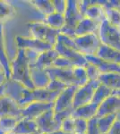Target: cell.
I'll list each match as a JSON object with an SVG mask.
<instances>
[{"label": "cell", "instance_id": "6da1fadb", "mask_svg": "<svg viewBox=\"0 0 120 134\" xmlns=\"http://www.w3.org/2000/svg\"><path fill=\"white\" fill-rule=\"evenodd\" d=\"M30 63L28 60L23 49L17 50L16 57L10 61V79L21 83L26 88L34 90V86L30 76Z\"/></svg>", "mask_w": 120, "mask_h": 134}, {"label": "cell", "instance_id": "7a4b0ae2", "mask_svg": "<svg viewBox=\"0 0 120 134\" xmlns=\"http://www.w3.org/2000/svg\"><path fill=\"white\" fill-rule=\"evenodd\" d=\"M27 27L30 33L29 37L30 38L47 42L48 44L51 45L53 47L56 45V38H58V36L59 35L60 31L52 29L46 23L38 21H32L28 23Z\"/></svg>", "mask_w": 120, "mask_h": 134}, {"label": "cell", "instance_id": "3957f363", "mask_svg": "<svg viewBox=\"0 0 120 134\" xmlns=\"http://www.w3.org/2000/svg\"><path fill=\"white\" fill-rule=\"evenodd\" d=\"M65 26L60 30V33L69 37L71 38H75V28L79 21L84 18L80 14L77 7L76 0H67L66 1V10L65 14Z\"/></svg>", "mask_w": 120, "mask_h": 134}, {"label": "cell", "instance_id": "277c9868", "mask_svg": "<svg viewBox=\"0 0 120 134\" xmlns=\"http://www.w3.org/2000/svg\"><path fill=\"white\" fill-rule=\"evenodd\" d=\"M99 38L101 44L120 51V31L110 25L106 19L100 24Z\"/></svg>", "mask_w": 120, "mask_h": 134}, {"label": "cell", "instance_id": "5b68a950", "mask_svg": "<svg viewBox=\"0 0 120 134\" xmlns=\"http://www.w3.org/2000/svg\"><path fill=\"white\" fill-rule=\"evenodd\" d=\"M74 41L77 48V51L82 55H95L100 46L101 45L99 35L97 34H88V35L75 37Z\"/></svg>", "mask_w": 120, "mask_h": 134}, {"label": "cell", "instance_id": "8992f818", "mask_svg": "<svg viewBox=\"0 0 120 134\" xmlns=\"http://www.w3.org/2000/svg\"><path fill=\"white\" fill-rule=\"evenodd\" d=\"M99 81H89L85 85L78 87L74 96L73 109L91 103L96 88L100 86Z\"/></svg>", "mask_w": 120, "mask_h": 134}, {"label": "cell", "instance_id": "52a82bcc", "mask_svg": "<svg viewBox=\"0 0 120 134\" xmlns=\"http://www.w3.org/2000/svg\"><path fill=\"white\" fill-rule=\"evenodd\" d=\"M15 42H16V46L18 49L30 50L39 54H41L45 51L54 48L51 45L48 44L47 42L35 40V38H30L29 36H16Z\"/></svg>", "mask_w": 120, "mask_h": 134}, {"label": "cell", "instance_id": "ba28073f", "mask_svg": "<svg viewBox=\"0 0 120 134\" xmlns=\"http://www.w3.org/2000/svg\"><path fill=\"white\" fill-rule=\"evenodd\" d=\"M54 103H44V102H32L25 105L22 108L21 118L26 120L35 121L45 112L53 109Z\"/></svg>", "mask_w": 120, "mask_h": 134}, {"label": "cell", "instance_id": "9c48e42d", "mask_svg": "<svg viewBox=\"0 0 120 134\" xmlns=\"http://www.w3.org/2000/svg\"><path fill=\"white\" fill-rule=\"evenodd\" d=\"M77 88V86L72 85L68 86L65 90L61 91L55 100V102H54V112H60L63 111V110L73 109L74 96H75V93Z\"/></svg>", "mask_w": 120, "mask_h": 134}, {"label": "cell", "instance_id": "30bf717a", "mask_svg": "<svg viewBox=\"0 0 120 134\" xmlns=\"http://www.w3.org/2000/svg\"><path fill=\"white\" fill-rule=\"evenodd\" d=\"M54 49L58 54L59 57H62L65 58V59L71 61L75 66L84 67L88 63L85 59L84 55H82V54L75 50V49H72L70 47L64 46L60 42L56 43V45L54 46Z\"/></svg>", "mask_w": 120, "mask_h": 134}, {"label": "cell", "instance_id": "8fae6325", "mask_svg": "<svg viewBox=\"0 0 120 134\" xmlns=\"http://www.w3.org/2000/svg\"><path fill=\"white\" fill-rule=\"evenodd\" d=\"M38 126L39 132L42 134H49L60 130V126L55 122L54 119V110L50 109L41 114L40 117L35 120Z\"/></svg>", "mask_w": 120, "mask_h": 134}, {"label": "cell", "instance_id": "7c38bea8", "mask_svg": "<svg viewBox=\"0 0 120 134\" xmlns=\"http://www.w3.org/2000/svg\"><path fill=\"white\" fill-rule=\"evenodd\" d=\"M48 74L49 75L50 80L56 79L60 81L61 82L66 84L67 86L75 85L77 87H80L79 82L76 81L73 72V68L71 69H58L55 67H50L47 70Z\"/></svg>", "mask_w": 120, "mask_h": 134}, {"label": "cell", "instance_id": "4fadbf2b", "mask_svg": "<svg viewBox=\"0 0 120 134\" xmlns=\"http://www.w3.org/2000/svg\"><path fill=\"white\" fill-rule=\"evenodd\" d=\"M22 108L14 100L3 96L0 98V118L13 117L21 119Z\"/></svg>", "mask_w": 120, "mask_h": 134}, {"label": "cell", "instance_id": "5bb4252c", "mask_svg": "<svg viewBox=\"0 0 120 134\" xmlns=\"http://www.w3.org/2000/svg\"><path fill=\"white\" fill-rule=\"evenodd\" d=\"M120 112V98L115 95H111L106 98L98 108L97 117H102L108 114H117Z\"/></svg>", "mask_w": 120, "mask_h": 134}, {"label": "cell", "instance_id": "9a60e30c", "mask_svg": "<svg viewBox=\"0 0 120 134\" xmlns=\"http://www.w3.org/2000/svg\"><path fill=\"white\" fill-rule=\"evenodd\" d=\"M85 59L88 63L93 64L99 69L100 73H120V65L114 63L107 62L97 57L96 55H85Z\"/></svg>", "mask_w": 120, "mask_h": 134}, {"label": "cell", "instance_id": "2e32d148", "mask_svg": "<svg viewBox=\"0 0 120 134\" xmlns=\"http://www.w3.org/2000/svg\"><path fill=\"white\" fill-rule=\"evenodd\" d=\"M4 88H5V96L12 98L19 105L22 98H23V91L26 88L21 83L8 79L4 83Z\"/></svg>", "mask_w": 120, "mask_h": 134}, {"label": "cell", "instance_id": "e0dca14e", "mask_svg": "<svg viewBox=\"0 0 120 134\" xmlns=\"http://www.w3.org/2000/svg\"><path fill=\"white\" fill-rule=\"evenodd\" d=\"M100 24L95 21L84 17L75 28V36H84L88 34H97L99 35L100 31Z\"/></svg>", "mask_w": 120, "mask_h": 134}, {"label": "cell", "instance_id": "ac0fdd59", "mask_svg": "<svg viewBox=\"0 0 120 134\" xmlns=\"http://www.w3.org/2000/svg\"><path fill=\"white\" fill-rule=\"evenodd\" d=\"M30 76L35 88H46L50 82V77L46 70L30 66Z\"/></svg>", "mask_w": 120, "mask_h": 134}, {"label": "cell", "instance_id": "d6986e66", "mask_svg": "<svg viewBox=\"0 0 120 134\" xmlns=\"http://www.w3.org/2000/svg\"><path fill=\"white\" fill-rule=\"evenodd\" d=\"M0 67L6 73L7 80L10 79V60L6 53L4 24H0Z\"/></svg>", "mask_w": 120, "mask_h": 134}, {"label": "cell", "instance_id": "ffe728a7", "mask_svg": "<svg viewBox=\"0 0 120 134\" xmlns=\"http://www.w3.org/2000/svg\"><path fill=\"white\" fill-rule=\"evenodd\" d=\"M58 57V54L56 53L54 48L50 50L45 51L39 55L38 58L32 65V67L41 69V70H47L48 68H50L52 66V64Z\"/></svg>", "mask_w": 120, "mask_h": 134}, {"label": "cell", "instance_id": "44dd1931", "mask_svg": "<svg viewBox=\"0 0 120 134\" xmlns=\"http://www.w3.org/2000/svg\"><path fill=\"white\" fill-rule=\"evenodd\" d=\"M95 55L104 61L114 63L120 65V51L116 50L104 44L100 45Z\"/></svg>", "mask_w": 120, "mask_h": 134}, {"label": "cell", "instance_id": "7402d4cb", "mask_svg": "<svg viewBox=\"0 0 120 134\" xmlns=\"http://www.w3.org/2000/svg\"><path fill=\"white\" fill-rule=\"evenodd\" d=\"M98 108H99V105L90 103L88 105H82V107H80L78 108L73 110L71 117H73L74 119L81 118L88 121L91 118L95 117L96 114H97Z\"/></svg>", "mask_w": 120, "mask_h": 134}, {"label": "cell", "instance_id": "603a6c76", "mask_svg": "<svg viewBox=\"0 0 120 134\" xmlns=\"http://www.w3.org/2000/svg\"><path fill=\"white\" fill-rule=\"evenodd\" d=\"M98 81L100 84L110 88L112 91H117L120 90V73H101Z\"/></svg>", "mask_w": 120, "mask_h": 134}, {"label": "cell", "instance_id": "cb8c5ba5", "mask_svg": "<svg viewBox=\"0 0 120 134\" xmlns=\"http://www.w3.org/2000/svg\"><path fill=\"white\" fill-rule=\"evenodd\" d=\"M84 17L97 21L99 23H101L103 20H105V9H104L103 6L100 5L99 0H95V3L87 8L86 11H85Z\"/></svg>", "mask_w": 120, "mask_h": 134}, {"label": "cell", "instance_id": "d4e9b609", "mask_svg": "<svg viewBox=\"0 0 120 134\" xmlns=\"http://www.w3.org/2000/svg\"><path fill=\"white\" fill-rule=\"evenodd\" d=\"M38 131V126L35 121L21 118L17 122L13 132L15 134H33Z\"/></svg>", "mask_w": 120, "mask_h": 134}, {"label": "cell", "instance_id": "484cf974", "mask_svg": "<svg viewBox=\"0 0 120 134\" xmlns=\"http://www.w3.org/2000/svg\"><path fill=\"white\" fill-rule=\"evenodd\" d=\"M15 15L16 9L14 5L6 1H0V24L14 19Z\"/></svg>", "mask_w": 120, "mask_h": 134}, {"label": "cell", "instance_id": "4316f807", "mask_svg": "<svg viewBox=\"0 0 120 134\" xmlns=\"http://www.w3.org/2000/svg\"><path fill=\"white\" fill-rule=\"evenodd\" d=\"M44 23H46V24L49 26L50 28H52V29L60 31L65 26V16L63 14L54 12L53 14H49V15L45 17Z\"/></svg>", "mask_w": 120, "mask_h": 134}, {"label": "cell", "instance_id": "83f0119b", "mask_svg": "<svg viewBox=\"0 0 120 134\" xmlns=\"http://www.w3.org/2000/svg\"><path fill=\"white\" fill-rule=\"evenodd\" d=\"M117 121V114H108L102 117H98L97 125L100 134H107Z\"/></svg>", "mask_w": 120, "mask_h": 134}, {"label": "cell", "instance_id": "f1b7e54d", "mask_svg": "<svg viewBox=\"0 0 120 134\" xmlns=\"http://www.w3.org/2000/svg\"><path fill=\"white\" fill-rule=\"evenodd\" d=\"M30 3L35 8L36 11H38L44 16L51 14L55 12L52 1L49 0H34V1H30Z\"/></svg>", "mask_w": 120, "mask_h": 134}, {"label": "cell", "instance_id": "f546056e", "mask_svg": "<svg viewBox=\"0 0 120 134\" xmlns=\"http://www.w3.org/2000/svg\"><path fill=\"white\" fill-rule=\"evenodd\" d=\"M111 95H113V91L110 88H107L106 86L102 85V84H100L99 87L96 88L91 103L100 105L106 98H108Z\"/></svg>", "mask_w": 120, "mask_h": 134}, {"label": "cell", "instance_id": "4dcf8cb0", "mask_svg": "<svg viewBox=\"0 0 120 134\" xmlns=\"http://www.w3.org/2000/svg\"><path fill=\"white\" fill-rule=\"evenodd\" d=\"M106 20L110 25L120 31V10L117 8H104Z\"/></svg>", "mask_w": 120, "mask_h": 134}, {"label": "cell", "instance_id": "1f68e13d", "mask_svg": "<svg viewBox=\"0 0 120 134\" xmlns=\"http://www.w3.org/2000/svg\"><path fill=\"white\" fill-rule=\"evenodd\" d=\"M19 120L20 119L13 117L0 118V130H2L6 134L13 132Z\"/></svg>", "mask_w": 120, "mask_h": 134}, {"label": "cell", "instance_id": "d6a6232c", "mask_svg": "<svg viewBox=\"0 0 120 134\" xmlns=\"http://www.w3.org/2000/svg\"><path fill=\"white\" fill-rule=\"evenodd\" d=\"M73 72L75 78L76 79V81L79 82L80 87L81 86L85 85L88 82V78H87L86 74V71H85L84 67H81V66H75L73 68Z\"/></svg>", "mask_w": 120, "mask_h": 134}, {"label": "cell", "instance_id": "836d02e7", "mask_svg": "<svg viewBox=\"0 0 120 134\" xmlns=\"http://www.w3.org/2000/svg\"><path fill=\"white\" fill-rule=\"evenodd\" d=\"M85 71H86L87 78H88V81H98L100 75L101 74L99 69L97 68L95 65L90 64V63H87V64L84 66Z\"/></svg>", "mask_w": 120, "mask_h": 134}, {"label": "cell", "instance_id": "e575fe53", "mask_svg": "<svg viewBox=\"0 0 120 134\" xmlns=\"http://www.w3.org/2000/svg\"><path fill=\"white\" fill-rule=\"evenodd\" d=\"M75 66V65L71 61L58 55V57L53 62L51 67H55V68H58V69H71L74 68Z\"/></svg>", "mask_w": 120, "mask_h": 134}, {"label": "cell", "instance_id": "d590c367", "mask_svg": "<svg viewBox=\"0 0 120 134\" xmlns=\"http://www.w3.org/2000/svg\"><path fill=\"white\" fill-rule=\"evenodd\" d=\"M67 87H68V86H67L66 84L61 82L58 80L51 79L50 80V82L49 83V85H48V87L46 88L53 92H61L64 90H65Z\"/></svg>", "mask_w": 120, "mask_h": 134}, {"label": "cell", "instance_id": "8d00e7d4", "mask_svg": "<svg viewBox=\"0 0 120 134\" xmlns=\"http://www.w3.org/2000/svg\"><path fill=\"white\" fill-rule=\"evenodd\" d=\"M74 122H75V134L86 133L88 121L81 118H75L74 119Z\"/></svg>", "mask_w": 120, "mask_h": 134}, {"label": "cell", "instance_id": "74e56055", "mask_svg": "<svg viewBox=\"0 0 120 134\" xmlns=\"http://www.w3.org/2000/svg\"><path fill=\"white\" fill-rule=\"evenodd\" d=\"M60 130L66 133H72L75 134V122H74L73 117H68L65 120L63 121V122L61 124Z\"/></svg>", "mask_w": 120, "mask_h": 134}, {"label": "cell", "instance_id": "f35d334b", "mask_svg": "<svg viewBox=\"0 0 120 134\" xmlns=\"http://www.w3.org/2000/svg\"><path fill=\"white\" fill-rule=\"evenodd\" d=\"M73 113V109H67V110H63L60 112H54V119L55 122L58 124L59 126H61V124L63 122V121L65 120L66 118L70 117Z\"/></svg>", "mask_w": 120, "mask_h": 134}, {"label": "cell", "instance_id": "ab89813d", "mask_svg": "<svg viewBox=\"0 0 120 134\" xmlns=\"http://www.w3.org/2000/svg\"><path fill=\"white\" fill-rule=\"evenodd\" d=\"M56 42H60L61 44H63L64 46L70 47V48L75 49V50L77 51L75 41H74V38H69V37L64 35V34L59 33V35L58 36V38H56Z\"/></svg>", "mask_w": 120, "mask_h": 134}, {"label": "cell", "instance_id": "60d3db41", "mask_svg": "<svg viewBox=\"0 0 120 134\" xmlns=\"http://www.w3.org/2000/svg\"><path fill=\"white\" fill-rule=\"evenodd\" d=\"M97 120H98L97 116L88 120L86 134H100L99 128H98V125H97Z\"/></svg>", "mask_w": 120, "mask_h": 134}, {"label": "cell", "instance_id": "b9f144b4", "mask_svg": "<svg viewBox=\"0 0 120 134\" xmlns=\"http://www.w3.org/2000/svg\"><path fill=\"white\" fill-rule=\"evenodd\" d=\"M52 4H53L55 12L64 15L66 10V1L65 0H53Z\"/></svg>", "mask_w": 120, "mask_h": 134}, {"label": "cell", "instance_id": "7bdbcfd3", "mask_svg": "<svg viewBox=\"0 0 120 134\" xmlns=\"http://www.w3.org/2000/svg\"><path fill=\"white\" fill-rule=\"evenodd\" d=\"M95 3V0H84V1H77V7L80 14L84 17L85 11L90 5Z\"/></svg>", "mask_w": 120, "mask_h": 134}, {"label": "cell", "instance_id": "ee69618b", "mask_svg": "<svg viewBox=\"0 0 120 134\" xmlns=\"http://www.w3.org/2000/svg\"><path fill=\"white\" fill-rule=\"evenodd\" d=\"M108 134H120V122L116 121Z\"/></svg>", "mask_w": 120, "mask_h": 134}, {"label": "cell", "instance_id": "f6af8a7d", "mask_svg": "<svg viewBox=\"0 0 120 134\" xmlns=\"http://www.w3.org/2000/svg\"><path fill=\"white\" fill-rule=\"evenodd\" d=\"M6 80H7V78L6 76V73L4 72L3 69L0 67V86L3 85V84L6 81Z\"/></svg>", "mask_w": 120, "mask_h": 134}, {"label": "cell", "instance_id": "bcb514c9", "mask_svg": "<svg viewBox=\"0 0 120 134\" xmlns=\"http://www.w3.org/2000/svg\"><path fill=\"white\" fill-rule=\"evenodd\" d=\"M3 96H5V88H4V84L0 86V98Z\"/></svg>", "mask_w": 120, "mask_h": 134}, {"label": "cell", "instance_id": "7dc6e473", "mask_svg": "<svg viewBox=\"0 0 120 134\" xmlns=\"http://www.w3.org/2000/svg\"><path fill=\"white\" fill-rule=\"evenodd\" d=\"M49 134H72V133H66L65 131H61V130H58V131H54V132H51V133H49Z\"/></svg>", "mask_w": 120, "mask_h": 134}, {"label": "cell", "instance_id": "c3c4849f", "mask_svg": "<svg viewBox=\"0 0 120 134\" xmlns=\"http://www.w3.org/2000/svg\"><path fill=\"white\" fill-rule=\"evenodd\" d=\"M113 95H115V96L119 97V98H120V90H117V91H113Z\"/></svg>", "mask_w": 120, "mask_h": 134}, {"label": "cell", "instance_id": "681fc988", "mask_svg": "<svg viewBox=\"0 0 120 134\" xmlns=\"http://www.w3.org/2000/svg\"><path fill=\"white\" fill-rule=\"evenodd\" d=\"M117 121H119V122H120V112H119V113H117Z\"/></svg>", "mask_w": 120, "mask_h": 134}, {"label": "cell", "instance_id": "f907efd6", "mask_svg": "<svg viewBox=\"0 0 120 134\" xmlns=\"http://www.w3.org/2000/svg\"><path fill=\"white\" fill-rule=\"evenodd\" d=\"M0 134H6V132H4L3 131H2V130H0Z\"/></svg>", "mask_w": 120, "mask_h": 134}, {"label": "cell", "instance_id": "816d5d0a", "mask_svg": "<svg viewBox=\"0 0 120 134\" xmlns=\"http://www.w3.org/2000/svg\"><path fill=\"white\" fill-rule=\"evenodd\" d=\"M117 9L120 10V1H119V3H118V5H117Z\"/></svg>", "mask_w": 120, "mask_h": 134}, {"label": "cell", "instance_id": "f5cc1de1", "mask_svg": "<svg viewBox=\"0 0 120 134\" xmlns=\"http://www.w3.org/2000/svg\"><path fill=\"white\" fill-rule=\"evenodd\" d=\"M33 134H42V133H40V132H39V131H38V132H35V133H33Z\"/></svg>", "mask_w": 120, "mask_h": 134}, {"label": "cell", "instance_id": "db71d44e", "mask_svg": "<svg viewBox=\"0 0 120 134\" xmlns=\"http://www.w3.org/2000/svg\"><path fill=\"white\" fill-rule=\"evenodd\" d=\"M8 134H15V133H14V132H11V133H8Z\"/></svg>", "mask_w": 120, "mask_h": 134}, {"label": "cell", "instance_id": "11a10c76", "mask_svg": "<svg viewBox=\"0 0 120 134\" xmlns=\"http://www.w3.org/2000/svg\"><path fill=\"white\" fill-rule=\"evenodd\" d=\"M82 134H86V133H82Z\"/></svg>", "mask_w": 120, "mask_h": 134}, {"label": "cell", "instance_id": "9f6ffc18", "mask_svg": "<svg viewBox=\"0 0 120 134\" xmlns=\"http://www.w3.org/2000/svg\"><path fill=\"white\" fill-rule=\"evenodd\" d=\"M107 134H108V133H107Z\"/></svg>", "mask_w": 120, "mask_h": 134}]
</instances>
